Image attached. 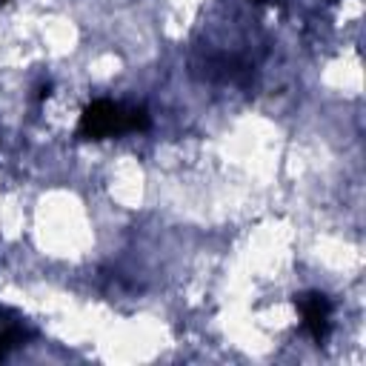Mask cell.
I'll list each match as a JSON object with an SVG mask.
<instances>
[{"label": "cell", "instance_id": "cell-4", "mask_svg": "<svg viewBox=\"0 0 366 366\" xmlns=\"http://www.w3.org/2000/svg\"><path fill=\"white\" fill-rule=\"evenodd\" d=\"M18 338H20V332L18 329H6V332H0V358H4L15 343H18Z\"/></svg>", "mask_w": 366, "mask_h": 366}, {"label": "cell", "instance_id": "cell-5", "mask_svg": "<svg viewBox=\"0 0 366 366\" xmlns=\"http://www.w3.org/2000/svg\"><path fill=\"white\" fill-rule=\"evenodd\" d=\"M252 4H266V0H252Z\"/></svg>", "mask_w": 366, "mask_h": 366}, {"label": "cell", "instance_id": "cell-1", "mask_svg": "<svg viewBox=\"0 0 366 366\" xmlns=\"http://www.w3.org/2000/svg\"><path fill=\"white\" fill-rule=\"evenodd\" d=\"M77 132L83 137H89V141H101V137H109V134H120V132H126V109L112 103V101H95L92 106L83 109Z\"/></svg>", "mask_w": 366, "mask_h": 366}, {"label": "cell", "instance_id": "cell-2", "mask_svg": "<svg viewBox=\"0 0 366 366\" xmlns=\"http://www.w3.org/2000/svg\"><path fill=\"white\" fill-rule=\"evenodd\" d=\"M295 303H298V309L303 315V324L312 332V338L315 341H324L327 332H329V312H332V303L327 301V295L309 292V295L295 298Z\"/></svg>", "mask_w": 366, "mask_h": 366}, {"label": "cell", "instance_id": "cell-3", "mask_svg": "<svg viewBox=\"0 0 366 366\" xmlns=\"http://www.w3.org/2000/svg\"><path fill=\"white\" fill-rule=\"evenodd\" d=\"M149 129L146 109H126V132H144Z\"/></svg>", "mask_w": 366, "mask_h": 366}]
</instances>
